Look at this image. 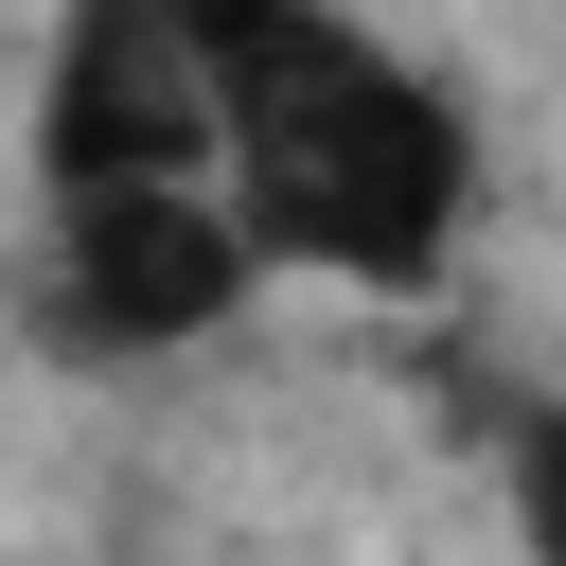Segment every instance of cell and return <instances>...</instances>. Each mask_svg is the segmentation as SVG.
<instances>
[{"label":"cell","mask_w":566,"mask_h":566,"mask_svg":"<svg viewBox=\"0 0 566 566\" xmlns=\"http://www.w3.org/2000/svg\"><path fill=\"white\" fill-rule=\"evenodd\" d=\"M248 283H265V248L230 230L212 159H177V177H71L53 195V336L71 354H195V336L248 318Z\"/></svg>","instance_id":"cell-2"},{"label":"cell","mask_w":566,"mask_h":566,"mask_svg":"<svg viewBox=\"0 0 566 566\" xmlns=\"http://www.w3.org/2000/svg\"><path fill=\"white\" fill-rule=\"evenodd\" d=\"M212 106V195L265 265L301 283H442L478 212V124L424 53H389L354 0H159Z\"/></svg>","instance_id":"cell-1"},{"label":"cell","mask_w":566,"mask_h":566,"mask_svg":"<svg viewBox=\"0 0 566 566\" xmlns=\"http://www.w3.org/2000/svg\"><path fill=\"white\" fill-rule=\"evenodd\" d=\"M177 159H212L177 18L159 0H71L53 71H35V195H71V177H177Z\"/></svg>","instance_id":"cell-3"}]
</instances>
